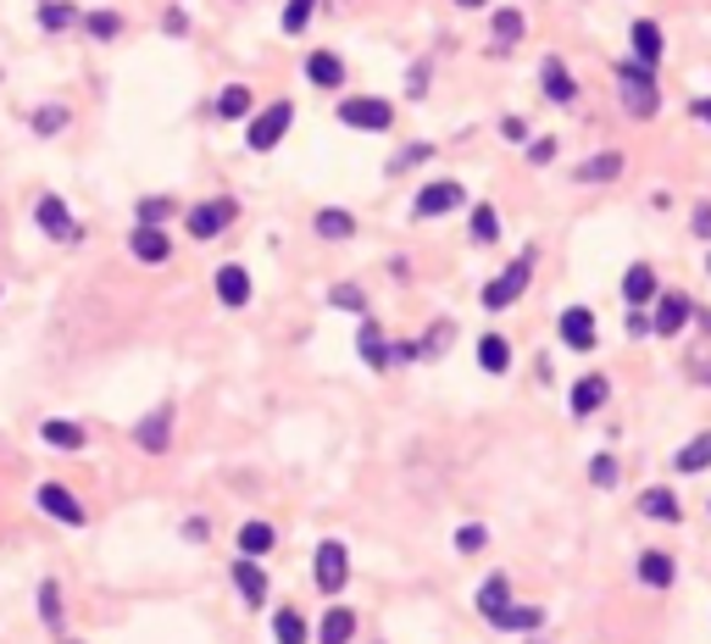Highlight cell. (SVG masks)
<instances>
[{"mask_svg": "<svg viewBox=\"0 0 711 644\" xmlns=\"http://www.w3.org/2000/svg\"><path fill=\"white\" fill-rule=\"evenodd\" d=\"M617 95H622V112L629 117H656L662 112V89H656V72L645 61H622L617 67Z\"/></svg>", "mask_w": 711, "mask_h": 644, "instance_id": "obj_1", "label": "cell"}, {"mask_svg": "<svg viewBox=\"0 0 711 644\" xmlns=\"http://www.w3.org/2000/svg\"><path fill=\"white\" fill-rule=\"evenodd\" d=\"M528 279H533V250H522L506 272H495V279L484 284V312H506L511 301H522V290H528Z\"/></svg>", "mask_w": 711, "mask_h": 644, "instance_id": "obj_2", "label": "cell"}, {"mask_svg": "<svg viewBox=\"0 0 711 644\" xmlns=\"http://www.w3.org/2000/svg\"><path fill=\"white\" fill-rule=\"evenodd\" d=\"M312 584H317L323 595H339V589L350 584V550H345L339 539H323V544H317V562H312Z\"/></svg>", "mask_w": 711, "mask_h": 644, "instance_id": "obj_3", "label": "cell"}, {"mask_svg": "<svg viewBox=\"0 0 711 644\" xmlns=\"http://www.w3.org/2000/svg\"><path fill=\"white\" fill-rule=\"evenodd\" d=\"M339 123L345 128H362V134H384L395 123V106L379 101V95H356V101H339Z\"/></svg>", "mask_w": 711, "mask_h": 644, "instance_id": "obj_4", "label": "cell"}, {"mask_svg": "<svg viewBox=\"0 0 711 644\" xmlns=\"http://www.w3.org/2000/svg\"><path fill=\"white\" fill-rule=\"evenodd\" d=\"M456 206H467V190H462L456 178H433V183H422L417 201H411L417 217H451Z\"/></svg>", "mask_w": 711, "mask_h": 644, "instance_id": "obj_5", "label": "cell"}, {"mask_svg": "<svg viewBox=\"0 0 711 644\" xmlns=\"http://www.w3.org/2000/svg\"><path fill=\"white\" fill-rule=\"evenodd\" d=\"M290 123H295V106H290V101H273L267 112H256L245 145H250V150H279V139L290 134Z\"/></svg>", "mask_w": 711, "mask_h": 644, "instance_id": "obj_6", "label": "cell"}, {"mask_svg": "<svg viewBox=\"0 0 711 644\" xmlns=\"http://www.w3.org/2000/svg\"><path fill=\"white\" fill-rule=\"evenodd\" d=\"M556 334H562V344L578 350V355H589V350L600 344V328H595V312H589V306H567L562 323H556Z\"/></svg>", "mask_w": 711, "mask_h": 644, "instance_id": "obj_7", "label": "cell"}, {"mask_svg": "<svg viewBox=\"0 0 711 644\" xmlns=\"http://www.w3.org/2000/svg\"><path fill=\"white\" fill-rule=\"evenodd\" d=\"M34 500H40V511H45V517H56V522H67V528H83V522H89V511L78 506V495H72V489H61V484H40V489H34Z\"/></svg>", "mask_w": 711, "mask_h": 644, "instance_id": "obj_8", "label": "cell"}, {"mask_svg": "<svg viewBox=\"0 0 711 644\" xmlns=\"http://www.w3.org/2000/svg\"><path fill=\"white\" fill-rule=\"evenodd\" d=\"M34 223L56 239V245H72L78 239V223H72V212L61 206V195H40V206H34Z\"/></svg>", "mask_w": 711, "mask_h": 644, "instance_id": "obj_9", "label": "cell"}, {"mask_svg": "<svg viewBox=\"0 0 711 644\" xmlns=\"http://www.w3.org/2000/svg\"><path fill=\"white\" fill-rule=\"evenodd\" d=\"M234 223V201H201L190 217H184V228H190V239H217L223 228Z\"/></svg>", "mask_w": 711, "mask_h": 644, "instance_id": "obj_10", "label": "cell"}, {"mask_svg": "<svg viewBox=\"0 0 711 644\" xmlns=\"http://www.w3.org/2000/svg\"><path fill=\"white\" fill-rule=\"evenodd\" d=\"M689 317H695V301L684 290H662V301H656V334L673 339V334L689 328Z\"/></svg>", "mask_w": 711, "mask_h": 644, "instance_id": "obj_11", "label": "cell"}, {"mask_svg": "<svg viewBox=\"0 0 711 644\" xmlns=\"http://www.w3.org/2000/svg\"><path fill=\"white\" fill-rule=\"evenodd\" d=\"M128 250H134V261H167L172 256V234L167 228H156V223H134V234H128Z\"/></svg>", "mask_w": 711, "mask_h": 644, "instance_id": "obj_12", "label": "cell"}, {"mask_svg": "<svg viewBox=\"0 0 711 644\" xmlns=\"http://www.w3.org/2000/svg\"><path fill=\"white\" fill-rule=\"evenodd\" d=\"M622 301H629V306L662 301V284H656V267H651V261H634L629 272H622Z\"/></svg>", "mask_w": 711, "mask_h": 644, "instance_id": "obj_13", "label": "cell"}, {"mask_svg": "<svg viewBox=\"0 0 711 644\" xmlns=\"http://www.w3.org/2000/svg\"><path fill=\"white\" fill-rule=\"evenodd\" d=\"M540 83H545V95H551L556 106H573V101H578V78L567 72V61H562V56H545Z\"/></svg>", "mask_w": 711, "mask_h": 644, "instance_id": "obj_14", "label": "cell"}, {"mask_svg": "<svg viewBox=\"0 0 711 644\" xmlns=\"http://www.w3.org/2000/svg\"><path fill=\"white\" fill-rule=\"evenodd\" d=\"M606 395H611V384H606L600 373H584V379L573 384V395H567V406H573V417H595V411L606 406Z\"/></svg>", "mask_w": 711, "mask_h": 644, "instance_id": "obj_15", "label": "cell"}, {"mask_svg": "<svg viewBox=\"0 0 711 644\" xmlns=\"http://www.w3.org/2000/svg\"><path fill=\"white\" fill-rule=\"evenodd\" d=\"M356 350H362V361L379 366V373H384V366H395V344H384L379 323H362V328H356Z\"/></svg>", "mask_w": 711, "mask_h": 644, "instance_id": "obj_16", "label": "cell"}, {"mask_svg": "<svg viewBox=\"0 0 711 644\" xmlns=\"http://www.w3.org/2000/svg\"><path fill=\"white\" fill-rule=\"evenodd\" d=\"M167 428H172V406H156V411L134 428V444L150 450V455H161V450H167Z\"/></svg>", "mask_w": 711, "mask_h": 644, "instance_id": "obj_17", "label": "cell"}, {"mask_svg": "<svg viewBox=\"0 0 711 644\" xmlns=\"http://www.w3.org/2000/svg\"><path fill=\"white\" fill-rule=\"evenodd\" d=\"M634 573H640V584H645V589H673V578H678V567H673L667 550H645Z\"/></svg>", "mask_w": 711, "mask_h": 644, "instance_id": "obj_18", "label": "cell"}, {"mask_svg": "<svg viewBox=\"0 0 711 644\" xmlns=\"http://www.w3.org/2000/svg\"><path fill=\"white\" fill-rule=\"evenodd\" d=\"M273 544H279L273 522H245V528H239V556H245V562H261V556H273Z\"/></svg>", "mask_w": 711, "mask_h": 644, "instance_id": "obj_19", "label": "cell"}, {"mask_svg": "<svg viewBox=\"0 0 711 644\" xmlns=\"http://www.w3.org/2000/svg\"><path fill=\"white\" fill-rule=\"evenodd\" d=\"M629 39H634V61H645V67H656L662 50H667V39H662V29H656L651 18H640V23L629 29Z\"/></svg>", "mask_w": 711, "mask_h": 644, "instance_id": "obj_20", "label": "cell"}, {"mask_svg": "<svg viewBox=\"0 0 711 644\" xmlns=\"http://www.w3.org/2000/svg\"><path fill=\"white\" fill-rule=\"evenodd\" d=\"M478 611H484L489 622H500V617L511 611V578H500V573L484 578V584H478Z\"/></svg>", "mask_w": 711, "mask_h": 644, "instance_id": "obj_21", "label": "cell"}, {"mask_svg": "<svg viewBox=\"0 0 711 644\" xmlns=\"http://www.w3.org/2000/svg\"><path fill=\"white\" fill-rule=\"evenodd\" d=\"M706 467H711V433H700V439L678 444V455H673V473L695 478V473H706Z\"/></svg>", "mask_w": 711, "mask_h": 644, "instance_id": "obj_22", "label": "cell"}, {"mask_svg": "<svg viewBox=\"0 0 711 644\" xmlns=\"http://www.w3.org/2000/svg\"><path fill=\"white\" fill-rule=\"evenodd\" d=\"M306 78H312L317 89H339V83H345V61H339L334 50H312V56H306Z\"/></svg>", "mask_w": 711, "mask_h": 644, "instance_id": "obj_23", "label": "cell"}, {"mask_svg": "<svg viewBox=\"0 0 711 644\" xmlns=\"http://www.w3.org/2000/svg\"><path fill=\"white\" fill-rule=\"evenodd\" d=\"M640 517H651V522H684V506H678L673 489H645L640 495Z\"/></svg>", "mask_w": 711, "mask_h": 644, "instance_id": "obj_24", "label": "cell"}, {"mask_svg": "<svg viewBox=\"0 0 711 644\" xmlns=\"http://www.w3.org/2000/svg\"><path fill=\"white\" fill-rule=\"evenodd\" d=\"M217 301L223 306H245L250 301V272L245 267H217Z\"/></svg>", "mask_w": 711, "mask_h": 644, "instance_id": "obj_25", "label": "cell"}, {"mask_svg": "<svg viewBox=\"0 0 711 644\" xmlns=\"http://www.w3.org/2000/svg\"><path fill=\"white\" fill-rule=\"evenodd\" d=\"M478 366H484L489 379L511 373V344H506L500 334H484V339H478Z\"/></svg>", "mask_w": 711, "mask_h": 644, "instance_id": "obj_26", "label": "cell"}, {"mask_svg": "<svg viewBox=\"0 0 711 644\" xmlns=\"http://www.w3.org/2000/svg\"><path fill=\"white\" fill-rule=\"evenodd\" d=\"M317 639H323V644H350V639H356V611H350V606H334V611L323 617Z\"/></svg>", "mask_w": 711, "mask_h": 644, "instance_id": "obj_27", "label": "cell"}, {"mask_svg": "<svg viewBox=\"0 0 711 644\" xmlns=\"http://www.w3.org/2000/svg\"><path fill=\"white\" fill-rule=\"evenodd\" d=\"M617 172H622V156H617V150H606V156L578 161V172H573V178H578V183H611Z\"/></svg>", "mask_w": 711, "mask_h": 644, "instance_id": "obj_28", "label": "cell"}, {"mask_svg": "<svg viewBox=\"0 0 711 644\" xmlns=\"http://www.w3.org/2000/svg\"><path fill=\"white\" fill-rule=\"evenodd\" d=\"M234 584H239L245 606H261V600H267V573H261L256 562H239V567H234Z\"/></svg>", "mask_w": 711, "mask_h": 644, "instance_id": "obj_29", "label": "cell"}, {"mask_svg": "<svg viewBox=\"0 0 711 644\" xmlns=\"http://www.w3.org/2000/svg\"><path fill=\"white\" fill-rule=\"evenodd\" d=\"M273 639H279V644H306L312 628H306V617H301L295 606H284V611L273 617Z\"/></svg>", "mask_w": 711, "mask_h": 644, "instance_id": "obj_30", "label": "cell"}, {"mask_svg": "<svg viewBox=\"0 0 711 644\" xmlns=\"http://www.w3.org/2000/svg\"><path fill=\"white\" fill-rule=\"evenodd\" d=\"M312 228H317L323 239H350V234H356V217H350V212H339V206H328V212H317V217H312Z\"/></svg>", "mask_w": 711, "mask_h": 644, "instance_id": "obj_31", "label": "cell"}, {"mask_svg": "<svg viewBox=\"0 0 711 644\" xmlns=\"http://www.w3.org/2000/svg\"><path fill=\"white\" fill-rule=\"evenodd\" d=\"M40 439L56 444V450H83V428L78 422H56L50 417V422H40Z\"/></svg>", "mask_w": 711, "mask_h": 644, "instance_id": "obj_32", "label": "cell"}, {"mask_svg": "<svg viewBox=\"0 0 711 644\" xmlns=\"http://www.w3.org/2000/svg\"><path fill=\"white\" fill-rule=\"evenodd\" d=\"M250 106H256V95H250L245 83H228L223 95H217V117H245Z\"/></svg>", "mask_w": 711, "mask_h": 644, "instance_id": "obj_33", "label": "cell"}, {"mask_svg": "<svg viewBox=\"0 0 711 644\" xmlns=\"http://www.w3.org/2000/svg\"><path fill=\"white\" fill-rule=\"evenodd\" d=\"M467 228H473L478 245H495V239H500V212H495V206H473V223H467Z\"/></svg>", "mask_w": 711, "mask_h": 644, "instance_id": "obj_34", "label": "cell"}, {"mask_svg": "<svg viewBox=\"0 0 711 644\" xmlns=\"http://www.w3.org/2000/svg\"><path fill=\"white\" fill-rule=\"evenodd\" d=\"M540 622H545V611H540V606H511L495 628H506V633H528V628H540Z\"/></svg>", "mask_w": 711, "mask_h": 644, "instance_id": "obj_35", "label": "cell"}, {"mask_svg": "<svg viewBox=\"0 0 711 644\" xmlns=\"http://www.w3.org/2000/svg\"><path fill=\"white\" fill-rule=\"evenodd\" d=\"M522 12H495V50H506V45H517L522 39Z\"/></svg>", "mask_w": 711, "mask_h": 644, "instance_id": "obj_36", "label": "cell"}, {"mask_svg": "<svg viewBox=\"0 0 711 644\" xmlns=\"http://www.w3.org/2000/svg\"><path fill=\"white\" fill-rule=\"evenodd\" d=\"M617 478H622V467H617V455H595V462H589V484L595 489H617Z\"/></svg>", "mask_w": 711, "mask_h": 644, "instance_id": "obj_37", "label": "cell"}, {"mask_svg": "<svg viewBox=\"0 0 711 644\" xmlns=\"http://www.w3.org/2000/svg\"><path fill=\"white\" fill-rule=\"evenodd\" d=\"M312 18H317V0H290L284 7V34H306Z\"/></svg>", "mask_w": 711, "mask_h": 644, "instance_id": "obj_38", "label": "cell"}, {"mask_svg": "<svg viewBox=\"0 0 711 644\" xmlns=\"http://www.w3.org/2000/svg\"><path fill=\"white\" fill-rule=\"evenodd\" d=\"M72 23V7H67V0H45V7H40V29H67Z\"/></svg>", "mask_w": 711, "mask_h": 644, "instance_id": "obj_39", "label": "cell"}, {"mask_svg": "<svg viewBox=\"0 0 711 644\" xmlns=\"http://www.w3.org/2000/svg\"><path fill=\"white\" fill-rule=\"evenodd\" d=\"M489 544V528H478V522H467V528H456V550L462 556H478V550Z\"/></svg>", "mask_w": 711, "mask_h": 644, "instance_id": "obj_40", "label": "cell"}, {"mask_svg": "<svg viewBox=\"0 0 711 644\" xmlns=\"http://www.w3.org/2000/svg\"><path fill=\"white\" fill-rule=\"evenodd\" d=\"M40 617L50 628H61V595H56V584H40Z\"/></svg>", "mask_w": 711, "mask_h": 644, "instance_id": "obj_41", "label": "cell"}, {"mask_svg": "<svg viewBox=\"0 0 711 644\" xmlns=\"http://www.w3.org/2000/svg\"><path fill=\"white\" fill-rule=\"evenodd\" d=\"M83 29L95 34V39H112V34L123 29V18H117V12H95V18H83Z\"/></svg>", "mask_w": 711, "mask_h": 644, "instance_id": "obj_42", "label": "cell"}, {"mask_svg": "<svg viewBox=\"0 0 711 644\" xmlns=\"http://www.w3.org/2000/svg\"><path fill=\"white\" fill-rule=\"evenodd\" d=\"M56 128H67V112H61V106H50V112H34V134H56Z\"/></svg>", "mask_w": 711, "mask_h": 644, "instance_id": "obj_43", "label": "cell"}, {"mask_svg": "<svg viewBox=\"0 0 711 644\" xmlns=\"http://www.w3.org/2000/svg\"><path fill=\"white\" fill-rule=\"evenodd\" d=\"M334 306H345V312H368V295L350 290V284H339V290H334Z\"/></svg>", "mask_w": 711, "mask_h": 644, "instance_id": "obj_44", "label": "cell"}, {"mask_svg": "<svg viewBox=\"0 0 711 644\" xmlns=\"http://www.w3.org/2000/svg\"><path fill=\"white\" fill-rule=\"evenodd\" d=\"M428 156H433V145H411L406 156H395V161H390V172H400V167H417V161H428Z\"/></svg>", "mask_w": 711, "mask_h": 644, "instance_id": "obj_45", "label": "cell"}, {"mask_svg": "<svg viewBox=\"0 0 711 644\" xmlns=\"http://www.w3.org/2000/svg\"><path fill=\"white\" fill-rule=\"evenodd\" d=\"M551 156H556V139H533V145H528V161H533V167H545Z\"/></svg>", "mask_w": 711, "mask_h": 644, "instance_id": "obj_46", "label": "cell"}, {"mask_svg": "<svg viewBox=\"0 0 711 644\" xmlns=\"http://www.w3.org/2000/svg\"><path fill=\"white\" fill-rule=\"evenodd\" d=\"M689 117L711 128V95H695V101H689Z\"/></svg>", "mask_w": 711, "mask_h": 644, "instance_id": "obj_47", "label": "cell"}, {"mask_svg": "<svg viewBox=\"0 0 711 644\" xmlns=\"http://www.w3.org/2000/svg\"><path fill=\"white\" fill-rule=\"evenodd\" d=\"M695 239H711V206H695Z\"/></svg>", "mask_w": 711, "mask_h": 644, "instance_id": "obj_48", "label": "cell"}, {"mask_svg": "<svg viewBox=\"0 0 711 644\" xmlns=\"http://www.w3.org/2000/svg\"><path fill=\"white\" fill-rule=\"evenodd\" d=\"M444 344H451V323H439V328L428 334V344H422V350H444Z\"/></svg>", "mask_w": 711, "mask_h": 644, "instance_id": "obj_49", "label": "cell"}, {"mask_svg": "<svg viewBox=\"0 0 711 644\" xmlns=\"http://www.w3.org/2000/svg\"><path fill=\"white\" fill-rule=\"evenodd\" d=\"M500 134H506V139H528V123H522V117H506Z\"/></svg>", "mask_w": 711, "mask_h": 644, "instance_id": "obj_50", "label": "cell"}, {"mask_svg": "<svg viewBox=\"0 0 711 644\" xmlns=\"http://www.w3.org/2000/svg\"><path fill=\"white\" fill-rule=\"evenodd\" d=\"M156 217H167V201H145L139 206V223H156Z\"/></svg>", "mask_w": 711, "mask_h": 644, "instance_id": "obj_51", "label": "cell"}, {"mask_svg": "<svg viewBox=\"0 0 711 644\" xmlns=\"http://www.w3.org/2000/svg\"><path fill=\"white\" fill-rule=\"evenodd\" d=\"M456 7H467V12H473V7H489V0H456Z\"/></svg>", "mask_w": 711, "mask_h": 644, "instance_id": "obj_52", "label": "cell"}, {"mask_svg": "<svg viewBox=\"0 0 711 644\" xmlns=\"http://www.w3.org/2000/svg\"><path fill=\"white\" fill-rule=\"evenodd\" d=\"M706 267H711V256H706Z\"/></svg>", "mask_w": 711, "mask_h": 644, "instance_id": "obj_53", "label": "cell"}]
</instances>
